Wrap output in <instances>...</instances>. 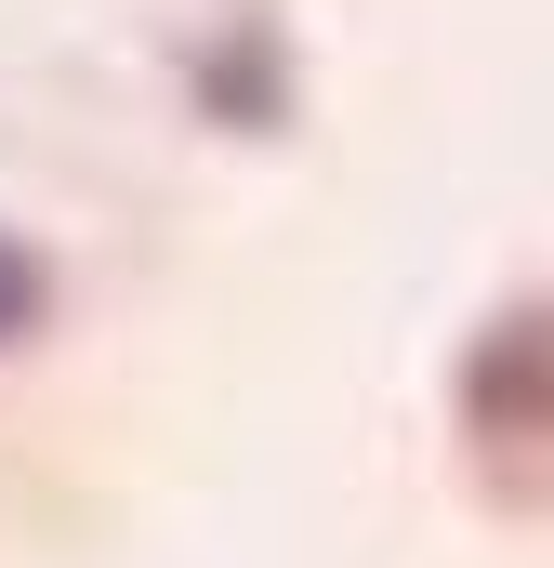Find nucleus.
I'll list each match as a JSON object with an SVG mask.
<instances>
[{"label":"nucleus","mask_w":554,"mask_h":568,"mask_svg":"<svg viewBox=\"0 0 554 568\" xmlns=\"http://www.w3.org/2000/svg\"><path fill=\"white\" fill-rule=\"evenodd\" d=\"M198 106H212L225 133H277V120H290V53H277V13H238V27H212V40H198Z\"/></svg>","instance_id":"2"},{"label":"nucleus","mask_w":554,"mask_h":568,"mask_svg":"<svg viewBox=\"0 0 554 568\" xmlns=\"http://www.w3.org/2000/svg\"><path fill=\"white\" fill-rule=\"evenodd\" d=\"M40 317H53V265H40V252L0 225V344H27Z\"/></svg>","instance_id":"3"},{"label":"nucleus","mask_w":554,"mask_h":568,"mask_svg":"<svg viewBox=\"0 0 554 568\" xmlns=\"http://www.w3.org/2000/svg\"><path fill=\"white\" fill-rule=\"evenodd\" d=\"M462 449L502 503H554V304H502L462 344Z\"/></svg>","instance_id":"1"}]
</instances>
